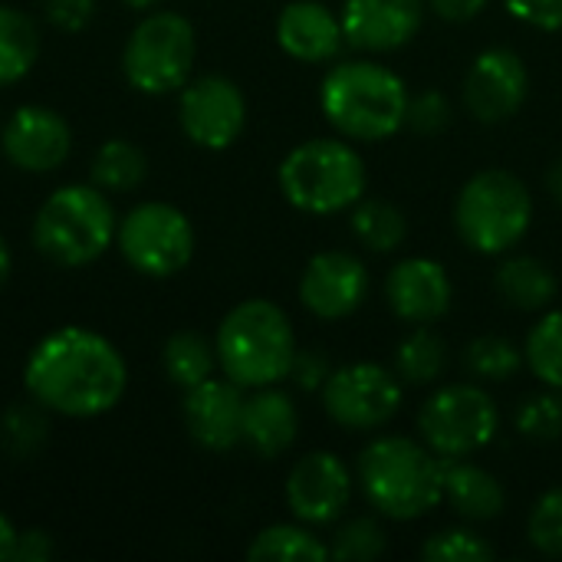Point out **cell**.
<instances>
[{"label":"cell","mask_w":562,"mask_h":562,"mask_svg":"<svg viewBox=\"0 0 562 562\" xmlns=\"http://www.w3.org/2000/svg\"><path fill=\"white\" fill-rule=\"evenodd\" d=\"M16 540H20V530L0 514V562H10L16 557Z\"/></svg>","instance_id":"obj_43"},{"label":"cell","mask_w":562,"mask_h":562,"mask_svg":"<svg viewBox=\"0 0 562 562\" xmlns=\"http://www.w3.org/2000/svg\"><path fill=\"white\" fill-rule=\"evenodd\" d=\"M277 43L300 63H326L339 56L346 33L342 20L319 0H293L277 16Z\"/></svg>","instance_id":"obj_20"},{"label":"cell","mask_w":562,"mask_h":562,"mask_svg":"<svg viewBox=\"0 0 562 562\" xmlns=\"http://www.w3.org/2000/svg\"><path fill=\"white\" fill-rule=\"evenodd\" d=\"M250 562H323L329 560V547L306 527L273 524L254 537L247 547Z\"/></svg>","instance_id":"obj_26"},{"label":"cell","mask_w":562,"mask_h":562,"mask_svg":"<svg viewBox=\"0 0 562 562\" xmlns=\"http://www.w3.org/2000/svg\"><path fill=\"white\" fill-rule=\"evenodd\" d=\"M405 385L379 362H352L333 369L323 385L326 415L349 431H375L389 425L402 408Z\"/></svg>","instance_id":"obj_11"},{"label":"cell","mask_w":562,"mask_h":562,"mask_svg":"<svg viewBox=\"0 0 562 562\" xmlns=\"http://www.w3.org/2000/svg\"><path fill=\"white\" fill-rule=\"evenodd\" d=\"M148 158L135 142L109 138L92 158V184L102 191H132L145 181Z\"/></svg>","instance_id":"obj_29"},{"label":"cell","mask_w":562,"mask_h":562,"mask_svg":"<svg viewBox=\"0 0 562 562\" xmlns=\"http://www.w3.org/2000/svg\"><path fill=\"white\" fill-rule=\"evenodd\" d=\"M10 270H13V257H10V247H7V237L0 234V286L7 283V277H10Z\"/></svg>","instance_id":"obj_44"},{"label":"cell","mask_w":562,"mask_h":562,"mask_svg":"<svg viewBox=\"0 0 562 562\" xmlns=\"http://www.w3.org/2000/svg\"><path fill=\"white\" fill-rule=\"evenodd\" d=\"M408 102L405 79L372 59L336 63L319 86L326 122L352 142L392 138L408 122Z\"/></svg>","instance_id":"obj_2"},{"label":"cell","mask_w":562,"mask_h":562,"mask_svg":"<svg viewBox=\"0 0 562 562\" xmlns=\"http://www.w3.org/2000/svg\"><path fill=\"white\" fill-rule=\"evenodd\" d=\"M349 227L359 237V244L375 250V254H392L408 237L405 211H398L392 201H382V198H359L352 204Z\"/></svg>","instance_id":"obj_25"},{"label":"cell","mask_w":562,"mask_h":562,"mask_svg":"<svg viewBox=\"0 0 562 562\" xmlns=\"http://www.w3.org/2000/svg\"><path fill=\"white\" fill-rule=\"evenodd\" d=\"M244 402L247 398L240 395V385H234L227 375L204 379L184 395L188 435L207 451H231L234 445H240Z\"/></svg>","instance_id":"obj_19"},{"label":"cell","mask_w":562,"mask_h":562,"mask_svg":"<svg viewBox=\"0 0 562 562\" xmlns=\"http://www.w3.org/2000/svg\"><path fill=\"white\" fill-rule=\"evenodd\" d=\"M445 366H448V346L428 326L415 329L412 336L398 342L395 375L402 379V385H431L441 379Z\"/></svg>","instance_id":"obj_28"},{"label":"cell","mask_w":562,"mask_h":562,"mask_svg":"<svg viewBox=\"0 0 562 562\" xmlns=\"http://www.w3.org/2000/svg\"><path fill=\"white\" fill-rule=\"evenodd\" d=\"M119 231V217L99 184L56 188L33 217V247L56 267H86L99 260Z\"/></svg>","instance_id":"obj_5"},{"label":"cell","mask_w":562,"mask_h":562,"mask_svg":"<svg viewBox=\"0 0 562 562\" xmlns=\"http://www.w3.org/2000/svg\"><path fill=\"white\" fill-rule=\"evenodd\" d=\"M296 435H300V412L293 398L277 385L254 389V395L244 402L240 441L260 458H280L283 451L293 448Z\"/></svg>","instance_id":"obj_21"},{"label":"cell","mask_w":562,"mask_h":562,"mask_svg":"<svg viewBox=\"0 0 562 562\" xmlns=\"http://www.w3.org/2000/svg\"><path fill=\"white\" fill-rule=\"evenodd\" d=\"M527 92H530L527 63L520 59V53L507 46L484 49L464 79V105L484 125L514 119L524 109Z\"/></svg>","instance_id":"obj_13"},{"label":"cell","mask_w":562,"mask_h":562,"mask_svg":"<svg viewBox=\"0 0 562 562\" xmlns=\"http://www.w3.org/2000/svg\"><path fill=\"white\" fill-rule=\"evenodd\" d=\"M53 557V540L43 530H26L16 540V562H46Z\"/></svg>","instance_id":"obj_42"},{"label":"cell","mask_w":562,"mask_h":562,"mask_svg":"<svg viewBox=\"0 0 562 562\" xmlns=\"http://www.w3.org/2000/svg\"><path fill=\"white\" fill-rule=\"evenodd\" d=\"M23 385L49 415L99 418L122 402L128 366L102 333L59 326L33 346L23 366Z\"/></svg>","instance_id":"obj_1"},{"label":"cell","mask_w":562,"mask_h":562,"mask_svg":"<svg viewBox=\"0 0 562 562\" xmlns=\"http://www.w3.org/2000/svg\"><path fill=\"white\" fill-rule=\"evenodd\" d=\"M46 408L40 402H16L10 405L3 415H0V448L10 454V458H33L46 438H49V422H46Z\"/></svg>","instance_id":"obj_30"},{"label":"cell","mask_w":562,"mask_h":562,"mask_svg":"<svg viewBox=\"0 0 562 562\" xmlns=\"http://www.w3.org/2000/svg\"><path fill=\"white\" fill-rule=\"evenodd\" d=\"M431 13L448 20V23H468L484 13L487 0H428Z\"/></svg>","instance_id":"obj_41"},{"label":"cell","mask_w":562,"mask_h":562,"mask_svg":"<svg viewBox=\"0 0 562 562\" xmlns=\"http://www.w3.org/2000/svg\"><path fill=\"white\" fill-rule=\"evenodd\" d=\"M533 221L530 188L507 168H484L461 188L454 201V227L461 240L484 254H507L524 240Z\"/></svg>","instance_id":"obj_7"},{"label":"cell","mask_w":562,"mask_h":562,"mask_svg":"<svg viewBox=\"0 0 562 562\" xmlns=\"http://www.w3.org/2000/svg\"><path fill=\"white\" fill-rule=\"evenodd\" d=\"M385 300L392 313L415 326L438 323L454 300V286L448 270L438 260L428 257H408L392 267L385 280Z\"/></svg>","instance_id":"obj_18"},{"label":"cell","mask_w":562,"mask_h":562,"mask_svg":"<svg viewBox=\"0 0 562 562\" xmlns=\"http://www.w3.org/2000/svg\"><path fill=\"white\" fill-rule=\"evenodd\" d=\"M524 362H527L524 352L504 336H481L464 349L468 372L474 379H484V382H507L510 375L520 372Z\"/></svg>","instance_id":"obj_32"},{"label":"cell","mask_w":562,"mask_h":562,"mask_svg":"<svg viewBox=\"0 0 562 562\" xmlns=\"http://www.w3.org/2000/svg\"><path fill=\"white\" fill-rule=\"evenodd\" d=\"M119 254L142 277L168 280L181 273L194 257V227L188 214L165 201L135 204L125 217H119L115 231Z\"/></svg>","instance_id":"obj_9"},{"label":"cell","mask_w":562,"mask_h":562,"mask_svg":"<svg viewBox=\"0 0 562 562\" xmlns=\"http://www.w3.org/2000/svg\"><path fill=\"white\" fill-rule=\"evenodd\" d=\"M0 148L13 168L26 175H49L66 165L72 151V128L49 105H20L0 132Z\"/></svg>","instance_id":"obj_15"},{"label":"cell","mask_w":562,"mask_h":562,"mask_svg":"<svg viewBox=\"0 0 562 562\" xmlns=\"http://www.w3.org/2000/svg\"><path fill=\"white\" fill-rule=\"evenodd\" d=\"M214 352L234 385L267 389L290 379L296 359V336L290 316L277 303L244 300L221 319Z\"/></svg>","instance_id":"obj_4"},{"label":"cell","mask_w":562,"mask_h":562,"mask_svg":"<svg viewBox=\"0 0 562 562\" xmlns=\"http://www.w3.org/2000/svg\"><path fill=\"white\" fill-rule=\"evenodd\" d=\"M445 504L471 524H487L504 514L507 494L491 471L464 464L461 458H445Z\"/></svg>","instance_id":"obj_22"},{"label":"cell","mask_w":562,"mask_h":562,"mask_svg":"<svg viewBox=\"0 0 562 562\" xmlns=\"http://www.w3.org/2000/svg\"><path fill=\"white\" fill-rule=\"evenodd\" d=\"M181 132L207 151L231 148L247 125V99L240 86L227 76H198L181 86L178 99Z\"/></svg>","instance_id":"obj_12"},{"label":"cell","mask_w":562,"mask_h":562,"mask_svg":"<svg viewBox=\"0 0 562 562\" xmlns=\"http://www.w3.org/2000/svg\"><path fill=\"white\" fill-rule=\"evenodd\" d=\"M40 56V30L36 23L16 10L0 3V86L20 82Z\"/></svg>","instance_id":"obj_24"},{"label":"cell","mask_w":562,"mask_h":562,"mask_svg":"<svg viewBox=\"0 0 562 562\" xmlns=\"http://www.w3.org/2000/svg\"><path fill=\"white\" fill-rule=\"evenodd\" d=\"M352 501V471L333 451L300 458L286 477V507L300 524H336Z\"/></svg>","instance_id":"obj_14"},{"label":"cell","mask_w":562,"mask_h":562,"mask_svg":"<svg viewBox=\"0 0 562 562\" xmlns=\"http://www.w3.org/2000/svg\"><path fill=\"white\" fill-rule=\"evenodd\" d=\"M547 181H550V194H553V201L562 204V158L553 165V168H550V178H547Z\"/></svg>","instance_id":"obj_45"},{"label":"cell","mask_w":562,"mask_h":562,"mask_svg":"<svg viewBox=\"0 0 562 562\" xmlns=\"http://www.w3.org/2000/svg\"><path fill=\"white\" fill-rule=\"evenodd\" d=\"M497 293L524 313H543L557 303V273L537 257H510L497 270Z\"/></svg>","instance_id":"obj_23"},{"label":"cell","mask_w":562,"mask_h":562,"mask_svg":"<svg viewBox=\"0 0 562 562\" xmlns=\"http://www.w3.org/2000/svg\"><path fill=\"white\" fill-rule=\"evenodd\" d=\"M504 7L537 30H562V0H504Z\"/></svg>","instance_id":"obj_40"},{"label":"cell","mask_w":562,"mask_h":562,"mask_svg":"<svg viewBox=\"0 0 562 562\" xmlns=\"http://www.w3.org/2000/svg\"><path fill=\"white\" fill-rule=\"evenodd\" d=\"M527 537L537 553L562 560V487L547 491L533 504L530 520H527Z\"/></svg>","instance_id":"obj_35"},{"label":"cell","mask_w":562,"mask_h":562,"mask_svg":"<svg viewBox=\"0 0 562 562\" xmlns=\"http://www.w3.org/2000/svg\"><path fill=\"white\" fill-rule=\"evenodd\" d=\"M346 43L366 53H392L408 46L425 23V0H346Z\"/></svg>","instance_id":"obj_17"},{"label":"cell","mask_w":562,"mask_h":562,"mask_svg":"<svg viewBox=\"0 0 562 562\" xmlns=\"http://www.w3.org/2000/svg\"><path fill=\"white\" fill-rule=\"evenodd\" d=\"M501 428L494 398L471 382L438 389L418 412V431L425 445L441 458H468L484 451Z\"/></svg>","instance_id":"obj_10"},{"label":"cell","mask_w":562,"mask_h":562,"mask_svg":"<svg viewBox=\"0 0 562 562\" xmlns=\"http://www.w3.org/2000/svg\"><path fill=\"white\" fill-rule=\"evenodd\" d=\"M214 362H217L214 346L201 333H191V329H181V333L168 336V342L161 349L165 375L171 379V385H178L184 392L201 385L204 379H211Z\"/></svg>","instance_id":"obj_27"},{"label":"cell","mask_w":562,"mask_h":562,"mask_svg":"<svg viewBox=\"0 0 562 562\" xmlns=\"http://www.w3.org/2000/svg\"><path fill=\"white\" fill-rule=\"evenodd\" d=\"M369 296V270L346 250L316 254L300 277V303L319 319H346Z\"/></svg>","instance_id":"obj_16"},{"label":"cell","mask_w":562,"mask_h":562,"mask_svg":"<svg viewBox=\"0 0 562 562\" xmlns=\"http://www.w3.org/2000/svg\"><path fill=\"white\" fill-rule=\"evenodd\" d=\"M283 198L306 214L349 211L366 194V161L339 138H310L296 145L277 171Z\"/></svg>","instance_id":"obj_6"},{"label":"cell","mask_w":562,"mask_h":562,"mask_svg":"<svg viewBox=\"0 0 562 562\" xmlns=\"http://www.w3.org/2000/svg\"><path fill=\"white\" fill-rule=\"evenodd\" d=\"M359 484L389 520H418L445 501V458L412 438H375L359 454Z\"/></svg>","instance_id":"obj_3"},{"label":"cell","mask_w":562,"mask_h":562,"mask_svg":"<svg viewBox=\"0 0 562 562\" xmlns=\"http://www.w3.org/2000/svg\"><path fill=\"white\" fill-rule=\"evenodd\" d=\"M408 125L422 135H438L451 125V102L445 99V92L428 89L422 95H415L408 102Z\"/></svg>","instance_id":"obj_37"},{"label":"cell","mask_w":562,"mask_h":562,"mask_svg":"<svg viewBox=\"0 0 562 562\" xmlns=\"http://www.w3.org/2000/svg\"><path fill=\"white\" fill-rule=\"evenodd\" d=\"M128 10H151V7H158L161 0H122Z\"/></svg>","instance_id":"obj_46"},{"label":"cell","mask_w":562,"mask_h":562,"mask_svg":"<svg viewBox=\"0 0 562 562\" xmlns=\"http://www.w3.org/2000/svg\"><path fill=\"white\" fill-rule=\"evenodd\" d=\"M517 431L530 441L562 438V392L550 389L543 395H530L517 412Z\"/></svg>","instance_id":"obj_36"},{"label":"cell","mask_w":562,"mask_h":562,"mask_svg":"<svg viewBox=\"0 0 562 562\" xmlns=\"http://www.w3.org/2000/svg\"><path fill=\"white\" fill-rule=\"evenodd\" d=\"M385 553V530L372 517H356L349 520L329 547V557L342 562H369Z\"/></svg>","instance_id":"obj_33"},{"label":"cell","mask_w":562,"mask_h":562,"mask_svg":"<svg viewBox=\"0 0 562 562\" xmlns=\"http://www.w3.org/2000/svg\"><path fill=\"white\" fill-rule=\"evenodd\" d=\"M497 550L474 530H441L425 540L422 560L428 562H491Z\"/></svg>","instance_id":"obj_34"},{"label":"cell","mask_w":562,"mask_h":562,"mask_svg":"<svg viewBox=\"0 0 562 562\" xmlns=\"http://www.w3.org/2000/svg\"><path fill=\"white\" fill-rule=\"evenodd\" d=\"M524 359L530 372L547 385L562 392V310H550L527 336Z\"/></svg>","instance_id":"obj_31"},{"label":"cell","mask_w":562,"mask_h":562,"mask_svg":"<svg viewBox=\"0 0 562 562\" xmlns=\"http://www.w3.org/2000/svg\"><path fill=\"white\" fill-rule=\"evenodd\" d=\"M40 3H43L46 20L66 33L86 30L95 16V0H40Z\"/></svg>","instance_id":"obj_38"},{"label":"cell","mask_w":562,"mask_h":562,"mask_svg":"<svg viewBox=\"0 0 562 562\" xmlns=\"http://www.w3.org/2000/svg\"><path fill=\"white\" fill-rule=\"evenodd\" d=\"M333 375V366L326 359L323 349H296V359H293V369H290V379L303 389V392H323L326 379Z\"/></svg>","instance_id":"obj_39"},{"label":"cell","mask_w":562,"mask_h":562,"mask_svg":"<svg viewBox=\"0 0 562 562\" xmlns=\"http://www.w3.org/2000/svg\"><path fill=\"white\" fill-rule=\"evenodd\" d=\"M198 33L188 16L155 10L135 23L122 49V72L142 95L178 92L194 69Z\"/></svg>","instance_id":"obj_8"}]
</instances>
